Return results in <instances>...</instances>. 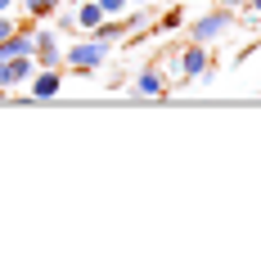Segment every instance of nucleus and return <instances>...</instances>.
Wrapping results in <instances>:
<instances>
[{
    "label": "nucleus",
    "instance_id": "obj_16",
    "mask_svg": "<svg viewBox=\"0 0 261 261\" xmlns=\"http://www.w3.org/2000/svg\"><path fill=\"white\" fill-rule=\"evenodd\" d=\"M130 5H149V0H130Z\"/></svg>",
    "mask_w": 261,
    "mask_h": 261
},
{
    "label": "nucleus",
    "instance_id": "obj_15",
    "mask_svg": "<svg viewBox=\"0 0 261 261\" xmlns=\"http://www.w3.org/2000/svg\"><path fill=\"white\" fill-rule=\"evenodd\" d=\"M252 14H261V0H252Z\"/></svg>",
    "mask_w": 261,
    "mask_h": 261
},
{
    "label": "nucleus",
    "instance_id": "obj_10",
    "mask_svg": "<svg viewBox=\"0 0 261 261\" xmlns=\"http://www.w3.org/2000/svg\"><path fill=\"white\" fill-rule=\"evenodd\" d=\"M158 27H162V32H180L185 27V9H167V14L158 18Z\"/></svg>",
    "mask_w": 261,
    "mask_h": 261
},
{
    "label": "nucleus",
    "instance_id": "obj_14",
    "mask_svg": "<svg viewBox=\"0 0 261 261\" xmlns=\"http://www.w3.org/2000/svg\"><path fill=\"white\" fill-rule=\"evenodd\" d=\"M9 9H14V0H0V14H9Z\"/></svg>",
    "mask_w": 261,
    "mask_h": 261
},
{
    "label": "nucleus",
    "instance_id": "obj_11",
    "mask_svg": "<svg viewBox=\"0 0 261 261\" xmlns=\"http://www.w3.org/2000/svg\"><path fill=\"white\" fill-rule=\"evenodd\" d=\"M95 5L104 9V18H122V14L130 9V0H95Z\"/></svg>",
    "mask_w": 261,
    "mask_h": 261
},
{
    "label": "nucleus",
    "instance_id": "obj_4",
    "mask_svg": "<svg viewBox=\"0 0 261 261\" xmlns=\"http://www.w3.org/2000/svg\"><path fill=\"white\" fill-rule=\"evenodd\" d=\"M176 68H180L185 81H198L212 68V50H207V45H198V41H189V45L176 54Z\"/></svg>",
    "mask_w": 261,
    "mask_h": 261
},
{
    "label": "nucleus",
    "instance_id": "obj_12",
    "mask_svg": "<svg viewBox=\"0 0 261 261\" xmlns=\"http://www.w3.org/2000/svg\"><path fill=\"white\" fill-rule=\"evenodd\" d=\"M18 18H14V14H0V41H5V36H14V32H18Z\"/></svg>",
    "mask_w": 261,
    "mask_h": 261
},
{
    "label": "nucleus",
    "instance_id": "obj_8",
    "mask_svg": "<svg viewBox=\"0 0 261 261\" xmlns=\"http://www.w3.org/2000/svg\"><path fill=\"white\" fill-rule=\"evenodd\" d=\"M23 9H27L32 23H45V18H54L63 9V0H23Z\"/></svg>",
    "mask_w": 261,
    "mask_h": 261
},
{
    "label": "nucleus",
    "instance_id": "obj_3",
    "mask_svg": "<svg viewBox=\"0 0 261 261\" xmlns=\"http://www.w3.org/2000/svg\"><path fill=\"white\" fill-rule=\"evenodd\" d=\"M32 63L36 68H63V45L50 27H36L32 23Z\"/></svg>",
    "mask_w": 261,
    "mask_h": 261
},
{
    "label": "nucleus",
    "instance_id": "obj_9",
    "mask_svg": "<svg viewBox=\"0 0 261 261\" xmlns=\"http://www.w3.org/2000/svg\"><path fill=\"white\" fill-rule=\"evenodd\" d=\"M99 18H104V9H99L95 0H81V5H77V14H72V23H77V32H90V27L99 23Z\"/></svg>",
    "mask_w": 261,
    "mask_h": 261
},
{
    "label": "nucleus",
    "instance_id": "obj_6",
    "mask_svg": "<svg viewBox=\"0 0 261 261\" xmlns=\"http://www.w3.org/2000/svg\"><path fill=\"white\" fill-rule=\"evenodd\" d=\"M122 36H126V23H122V18H99V23L90 27V41H99V45H108V50H113Z\"/></svg>",
    "mask_w": 261,
    "mask_h": 261
},
{
    "label": "nucleus",
    "instance_id": "obj_1",
    "mask_svg": "<svg viewBox=\"0 0 261 261\" xmlns=\"http://www.w3.org/2000/svg\"><path fill=\"white\" fill-rule=\"evenodd\" d=\"M108 63V45H99V41H72L68 50H63V68H72V72H99Z\"/></svg>",
    "mask_w": 261,
    "mask_h": 261
},
{
    "label": "nucleus",
    "instance_id": "obj_7",
    "mask_svg": "<svg viewBox=\"0 0 261 261\" xmlns=\"http://www.w3.org/2000/svg\"><path fill=\"white\" fill-rule=\"evenodd\" d=\"M135 95H140V99H158V95H167V81H162V72L144 68V72L135 77Z\"/></svg>",
    "mask_w": 261,
    "mask_h": 261
},
{
    "label": "nucleus",
    "instance_id": "obj_5",
    "mask_svg": "<svg viewBox=\"0 0 261 261\" xmlns=\"http://www.w3.org/2000/svg\"><path fill=\"white\" fill-rule=\"evenodd\" d=\"M59 90H63V68H36L27 77V95L32 99H54Z\"/></svg>",
    "mask_w": 261,
    "mask_h": 261
},
{
    "label": "nucleus",
    "instance_id": "obj_2",
    "mask_svg": "<svg viewBox=\"0 0 261 261\" xmlns=\"http://www.w3.org/2000/svg\"><path fill=\"white\" fill-rule=\"evenodd\" d=\"M230 27H234V14H230V9H212V14H198V18L189 23V41L212 45V41H221Z\"/></svg>",
    "mask_w": 261,
    "mask_h": 261
},
{
    "label": "nucleus",
    "instance_id": "obj_13",
    "mask_svg": "<svg viewBox=\"0 0 261 261\" xmlns=\"http://www.w3.org/2000/svg\"><path fill=\"white\" fill-rule=\"evenodd\" d=\"M59 32H77V23H72V14H63V9H59Z\"/></svg>",
    "mask_w": 261,
    "mask_h": 261
}]
</instances>
